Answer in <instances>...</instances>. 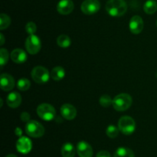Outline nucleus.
<instances>
[{
	"instance_id": "1a4fd4ad",
	"label": "nucleus",
	"mask_w": 157,
	"mask_h": 157,
	"mask_svg": "<svg viewBox=\"0 0 157 157\" xmlns=\"http://www.w3.org/2000/svg\"><path fill=\"white\" fill-rule=\"evenodd\" d=\"M144 20L140 15H134L130 18V23H129V28L130 32L133 34H140L144 29Z\"/></svg>"
},
{
	"instance_id": "7c9ffc66",
	"label": "nucleus",
	"mask_w": 157,
	"mask_h": 157,
	"mask_svg": "<svg viewBox=\"0 0 157 157\" xmlns=\"http://www.w3.org/2000/svg\"><path fill=\"white\" fill-rule=\"evenodd\" d=\"M0 38H1V42H0V45L2 46L3 44L5 43V38H4V35H3L2 33L0 34Z\"/></svg>"
},
{
	"instance_id": "cd10ccee",
	"label": "nucleus",
	"mask_w": 157,
	"mask_h": 157,
	"mask_svg": "<svg viewBox=\"0 0 157 157\" xmlns=\"http://www.w3.org/2000/svg\"><path fill=\"white\" fill-rule=\"evenodd\" d=\"M20 118H21V121L24 123H28L30 121V115L26 112H23L20 115Z\"/></svg>"
},
{
	"instance_id": "7ed1b4c3",
	"label": "nucleus",
	"mask_w": 157,
	"mask_h": 157,
	"mask_svg": "<svg viewBox=\"0 0 157 157\" xmlns=\"http://www.w3.org/2000/svg\"><path fill=\"white\" fill-rule=\"evenodd\" d=\"M118 128L124 135H131L136 129V123L132 117L125 115L122 116L119 119Z\"/></svg>"
},
{
	"instance_id": "aec40b11",
	"label": "nucleus",
	"mask_w": 157,
	"mask_h": 157,
	"mask_svg": "<svg viewBox=\"0 0 157 157\" xmlns=\"http://www.w3.org/2000/svg\"><path fill=\"white\" fill-rule=\"evenodd\" d=\"M144 10L149 15L155 13L157 10V2L155 0H148L144 4Z\"/></svg>"
},
{
	"instance_id": "4468645a",
	"label": "nucleus",
	"mask_w": 157,
	"mask_h": 157,
	"mask_svg": "<svg viewBox=\"0 0 157 157\" xmlns=\"http://www.w3.org/2000/svg\"><path fill=\"white\" fill-rule=\"evenodd\" d=\"M61 114L65 119L72 120L76 117L77 109L71 104L65 103L61 107Z\"/></svg>"
},
{
	"instance_id": "412c9836",
	"label": "nucleus",
	"mask_w": 157,
	"mask_h": 157,
	"mask_svg": "<svg viewBox=\"0 0 157 157\" xmlns=\"http://www.w3.org/2000/svg\"><path fill=\"white\" fill-rule=\"evenodd\" d=\"M71 41L70 37L67 35H64V34L60 35L57 38V43H58V46L63 48V49L68 48L71 46Z\"/></svg>"
},
{
	"instance_id": "6e6552de",
	"label": "nucleus",
	"mask_w": 157,
	"mask_h": 157,
	"mask_svg": "<svg viewBox=\"0 0 157 157\" xmlns=\"http://www.w3.org/2000/svg\"><path fill=\"white\" fill-rule=\"evenodd\" d=\"M101 8L99 0H84L81 6V11L85 15H93L98 12Z\"/></svg>"
},
{
	"instance_id": "ddd939ff",
	"label": "nucleus",
	"mask_w": 157,
	"mask_h": 157,
	"mask_svg": "<svg viewBox=\"0 0 157 157\" xmlns=\"http://www.w3.org/2000/svg\"><path fill=\"white\" fill-rule=\"evenodd\" d=\"M0 86L4 91H10L15 86V79L8 73H2L0 77Z\"/></svg>"
},
{
	"instance_id": "f8f14e48",
	"label": "nucleus",
	"mask_w": 157,
	"mask_h": 157,
	"mask_svg": "<svg viewBox=\"0 0 157 157\" xmlns=\"http://www.w3.org/2000/svg\"><path fill=\"white\" fill-rule=\"evenodd\" d=\"M75 5L72 0H60L57 5V10L61 15H68L74 10Z\"/></svg>"
},
{
	"instance_id": "a211bd4d",
	"label": "nucleus",
	"mask_w": 157,
	"mask_h": 157,
	"mask_svg": "<svg viewBox=\"0 0 157 157\" xmlns=\"http://www.w3.org/2000/svg\"><path fill=\"white\" fill-rule=\"evenodd\" d=\"M50 74L52 79L55 80V81H60L65 76V71H64V68L61 66H56L52 69Z\"/></svg>"
},
{
	"instance_id": "20e7f679",
	"label": "nucleus",
	"mask_w": 157,
	"mask_h": 157,
	"mask_svg": "<svg viewBox=\"0 0 157 157\" xmlns=\"http://www.w3.org/2000/svg\"><path fill=\"white\" fill-rule=\"evenodd\" d=\"M31 75H32V78H33L34 81L38 84L46 83L48 81L51 76V74H49L48 69L41 66H35L32 69Z\"/></svg>"
},
{
	"instance_id": "0eeeda50",
	"label": "nucleus",
	"mask_w": 157,
	"mask_h": 157,
	"mask_svg": "<svg viewBox=\"0 0 157 157\" xmlns=\"http://www.w3.org/2000/svg\"><path fill=\"white\" fill-rule=\"evenodd\" d=\"M25 48L27 52L31 55H35L41 48L40 38L36 35H29L25 40Z\"/></svg>"
},
{
	"instance_id": "4be33fe9",
	"label": "nucleus",
	"mask_w": 157,
	"mask_h": 157,
	"mask_svg": "<svg viewBox=\"0 0 157 157\" xmlns=\"http://www.w3.org/2000/svg\"><path fill=\"white\" fill-rule=\"evenodd\" d=\"M30 86V81L26 78H21L17 82V88L20 91H27Z\"/></svg>"
},
{
	"instance_id": "c85d7f7f",
	"label": "nucleus",
	"mask_w": 157,
	"mask_h": 157,
	"mask_svg": "<svg viewBox=\"0 0 157 157\" xmlns=\"http://www.w3.org/2000/svg\"><path fill=\"white\" fill-rule=\"evenodd\" d=\"M96 157H111L110 152L106 150H101L97 154Z\"/></svg>"
},
{
	"instance_id": "b1692460",
	"label": "nucleus",
	"mask_w": 157,
	"mask_h": 157,
	"mask_svg": "<svg viewBox=\"0 0 157 157\" xmlns=\"http://www.w3.org/2000/svg\"><path fill=\"white\" fill-rule=\"evenodd\" d=\"M119 128L116 127L113 125H110L107 128V130H106V133H107V136L110 137L111 139H114L119 135Z\"/></svg>"
},
{
	"instance_id": "f3484780",
	"label": "nucleus",
	"mask_w": 157,
	"mask_h": 157,
	"mask_svg": "<svg viewBox=\"0 0 157 157\" xmlns=\"http://www.w3.org/2000/svg\"><path fill=\"white\" fill-rule=\"evenodd\" d=\"M61 155L63 157H75V146L71 143H66L61 147Z\"/></svg>"
},
{
	"instance_id": "dca6fc26",
	"label": "nucleus",
	"mask_w": 157,
	"mask_h": 157,
	"mask_svg": "<svg viewBox=\"0 0 157 157\" xmlns=\"http://www.w3.org/2000/svg\"><path fill=\"white\" fill-rule=\"evenodd\" d=\"M21 97L18 92H12L9 94L7 97V105L11 108L18 107L21 105Z\"/></svg>"
},
{
	"instance_id": "6ab92c4d",
	"label": "nucleus",
	"mask_w": 157,
	"mask_h": 157,
	"mask_svg": "<svg viewBox=\"0 0 157 157\" xmlns=\"http://www.w3.org/2000/svg\"><path fill=\"white\" fill-rule=\"evenodd\" d=\"M113 157H135L133 150L129 148L120 147L115 151Z\"/></svg>"
},
{
	"instance_id": "2f4dec72",
	"label": "nucleus",
	"mask_w": 157,
	"mask_h": 157,
	"mask_svg": "<svg viewBox=\"0 0 157 157\" xmlns=\"http://www.w3.org/2000/svg\"><path fill=\"white\" fill-rule=\"evenodd\" d=\"M6 157H17V155H14V154H9V155H6Z\"/></svg>"
},
{
	"instance_id": "5701e85b",
	"label": "nucleus",
	"mask_w": 157,
	"mask_h": 157,
	"mask_svg": "<svg viewBox=\"0 0 157 157\" xmlns=\"http://www.w3.org/2000/svg\"><path fill=\"white\" fill-rule=\"evenodd\" d=\"M11 23V18L8 15L4 13H2L0 15V29L4 30L7 29Z\"/></svg>"
},
{
	"instance_id": "2eb2a0df",
	"label": "nucleus",
	"mask_w": 157,
	"mask_h": 157,
	"mask_svg": "<svg viewBox=\"0 0 157 157\" xmlns=\"http://www.w3.org/2000/svg\"><path fill=\"white\" fill-rule=\"evenodd\" d=\"M11 58L15 63H23L27 59V54L23 49H15L10 54Z\"/></svg>"
},
{
	"instance_id": "a878e982",
	"label": "nucleus",
	"mask_w": 157,
	"mask_h": 157,
	"mask_svg": "<svg viewBox=\"0 0 157 157\" xmlns=\"http://www.w3.org/2000/svg\"><path fill=\"white\" fill-rule=\"evenodd\" d=\"M99 103L103 107H109L110 105L113 104V99H111V97L109 95H103L100 98Z\"/></svg>"
},
{
	"instance_id": "423d86ee",
	"label": "nucleus",
	"mask_w": 157,
	"mask_h": 157,
	"mask_svg": "<svg viewBox=\"0 0 157 157\" xmlns=\"http://www.w3.org/2000/svg\"><path fill=\"white\" fill-rule=\"evenodd\" d=\"M37 114L41 119L44 121H51L53 119L56 114L55 108L48 103H42L38 106L36 109Z\"/></svg>"
},
{
	"instance_id": "473e14b6",
	"label": "nucleus",
	"mask_w": 157,
	"mask_h": 157,
	"mask_svg": "<svg viewBox=\"0 0 157 157\" xmlns=\"http://www.w3.org/2000/svg\"><path fill=\"white\" fill-rule=\"evenodd\" d=\"M156 26H157V21H156Z\"/></svg>"
},
{
	"instance_id": "bb28decb",
	"label": "nucleus",
	"mask_w": 157,
	"mask_h": 157,
	"mask_svg": "<svg viewBox=\"0 0 157 157\" xmlns=\"http://www.w3.org/2000/svg\"><path fill=\"white\" fill-rule=\"evenodd\" d=\"M25 30L29 35H34L37 31V26L33 22H29L25 26Z\"/></svg>"
},
{
	"instance_id": "9d476101",
	"label": "nucleus",
	"mask_w": 157,
	"mask_h": 157,
	"mask_svg": "<svg viewBox=\"0 0 157 157\" xmlns=\"http://www.w3.org/2000/svg\"><path fill=\"white\" fill-rule=\"evenodd\" d=\"M32 143L28 137L21 136L16 143V149L18 152L22 154H27L32 150Z\"/></svg>"
},
{
	"instance_id": "39448f33",
	"label": "nucleus",
	"mask_w": 157,
	"mask_h": 157,
	"mask_svg": "<svg viewBox=\"0 0 157 157\" xmlns=\"http://www.w3.org/2000/svg\"><path fill=\"white\" fill-rule=\"evenodd\" d=\"M25 132L31 137L39 138L44 133V128L42 125L35 120H30L25 125Z\"/></svg>"
},
{
	"instance_id": "393cba45",
	"label": "nucleus",
	"mask_w": 157,
	"mask_h": 157,
	"mask_svg": "<svg viewBox=\"0 0 157 157\" xmlns=\"http://www.w3.org/2000/svg\"><path fill=\"white\" fill-rule=\"evenodd\" d=\"M9 58V52H8L6 49H4V48H2V49H0V64H1L2 68L8 62Z\"/></svg>"
},
{
	"instance_id": "c756f323",
	"label": "nucleus",
	"mask_w": 157,
	"mask_h": 157,
	"mask_svg": "<svg viewBox=\"0 0 157 157\" xmlns=\"http://www.w3.org/2000/svg\"><path fill=\"white\" fill-rule=\"evenodd\" d=\"M15 135H18V136H21V134H22V130H21V128L17 127L15 130Z\"/></svg>"
},
{
	"instance_id": "9b49d317",
	"label": "nucleus",
	"mask_w": 157,
	"mask_h": 157,
	"mask_svg": "<svg viewBox=\"0 0 157 157\" xmlns=\"http://www.w3.org/2000/svg\"><path fill=\"white\" fill-rule=\"evenodd\" d=\"M77 152L79 157H92L93 149L89 143L85 141H81L77 145Z\"/></svg>"
},
{
	"instance_id": "f03ea898",
	"label": "nucleus",
	"mask_w": 157,
	"mask_h": 157,
	"mask_svg": "<svg viewBox=\"0 0 157 157\" xmlns=\"http://www.w3.org/2000/svg\"><path fill=\"white\" fill-rule=\"evenodd\" d=\"M133 99L131 95L127 93H121L115 96L113 99V107L117 111H126L131 106Z\"/></svg>"
},
{
	"instance_id": "f257e3e1",
	"label": "nucleus",
	"mask_w": 157,
	"mask_h": 157,
	"mask_svg": "<svg viewBox=\"0 0 157 157\" xmlns=\"http://www.w3.org/2000/svg\"><path fill=\"white\" fill-rule=\"evenodd\" d=\"M107 13L113 17L124 15L127 10V4L124 0H108L106 3Z\"/></svg>"
}]
</instances>
